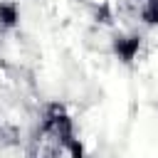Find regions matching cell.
Here are the masks:
<instances>
[{"label":"cell","instance_id":"cell-1","mask_svg":"<svg viewBox=\"0 0 158 158\" xmlns=\"http://www.w3.org/2000/svg\"><path fill=\"white\" fill-rule=\"evenodd\" d=\"M40 126H44L49 133H54L72 158H84V146H81L79 136H77L74 121L69 118V114H67V109L62 104H57V101L44 104V109L40 114Z\"/></svg>","mask_w":158,"mask_h":158},{"label":"cell","instance_id":"cell-2","mask_svg":"<svg viewBox=\"0 0 158 158\" xmlns=\"http://www.w3.org/2000/svg\"><path fill=\"white\" fill-rule=\"evenodd\" d=\"M64 153L67 151L59 143V138L37 123V128L32 131V138L27 143V158H59Z\"/></svg>","mask_w":158,"mask_h":158},{"label":"cell","instance_id":"cell-3","mask_svg":"<svg viewBox=\"0 0 158 158\" xmlns=\"http://www.w3.org/2000/svg\"><path fill=\"white\" fill-rule=\"evenodd\" d=\"M141 44H143V37L136 35V32H126V35H116L111 40V52L123 62V64H131L138 52H141Z\"/></svg>","mask_w":158,"mask_h":158},{"label":"cell","instance_id":"cell-4","mask_svg":"<svg viewBox=\"0 0 158 158\" xmlns=\"http://www.w3.org/2000/svg\"><path fill=\"white\" fill-rule=\"evenodd\" d=\"M0 143L2 146H17L20 143V128L5 116H0Z\"/></svg>","mask_w":158,"mask_h":158}]
</instances>
